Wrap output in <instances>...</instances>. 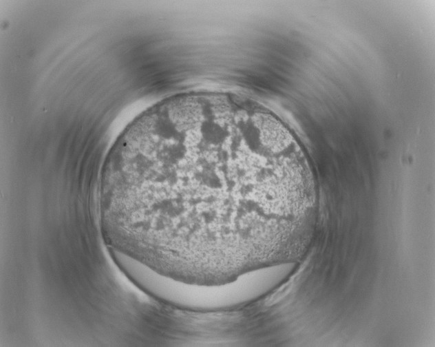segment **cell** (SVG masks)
I'll return each instance as SVG.
<instances>
[{
    "label": "cell",
    "mask_w": 435,
    "mask_h": 347,
    "mask_svg": "<svg viewBox=\"0 0 435 347\" xmlns=\"http://www.w3.org/2000/svg\"><path fill=\"white\" fill-rule=\"evenodd\" d=\"M114 178L145 256L167 271L220 273L270 249L294 171L258 118L207 106L158 111L134 125Z\"/></svg>",
    "instance_id": "cell-1"
}]
</instances>
